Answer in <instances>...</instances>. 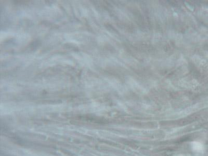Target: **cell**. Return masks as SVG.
<instances>
[{"label":"cell","instance_id":"1","mask_svg":"<svg viewBox=\"0 0 208 156\" xmlns=\"http://www.w3.org/2000/svg\"><path fill=\"white\" fill-rule=\"evenodd\" d=\"M191 148L194 151H199L203 149V146L199 143L195 142L191 143Z\"/></svg>","mask_w":208,"mask_h":156},{"label":"cell","instance_id":"2","mask_svg":"<svg viewBox=\"0 0 208 156\" xmlns=\"http://www.w3.org/2000/svg\"><path fill=\"white\" fill-rule=\"evenodd\" d=\"M183 156V155H180V156Z\"/></svg>","mask_w":208,"mask_h":156}]
</instances>
